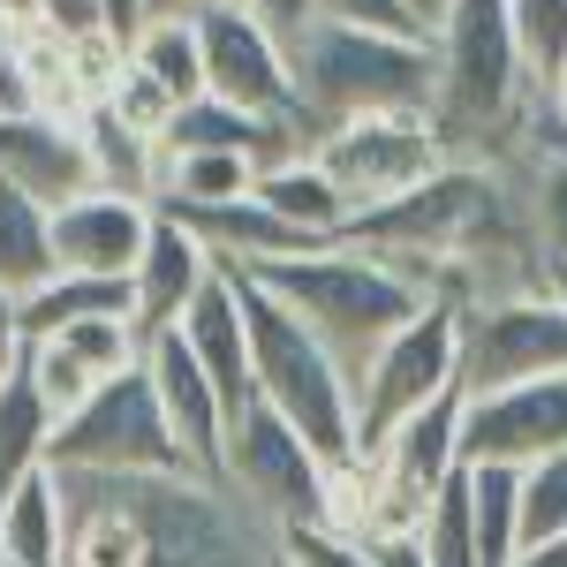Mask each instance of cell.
I'll use <instances>...</instances> for the list:
<instances>
[{
	"label": "cell",
	"mask_w": 567,
	"mask_h": 567,
	"mask_svg": "<svg viewBox=\"0 0 567 567\" xmlns=\"http://www.w3.org/2000/svg\"><path fill=\"white\" fill-rule=\"evenodd\" d=\"M529 130H537V136H560V144H567V69L537 91V122H529Z\"/></svg>",
	"instance_id": "60d3db41"
},
{
	"label": "cell",
	"mask_w": 567,
	"mask_h": 567,
	"mask_svg": "<svg viewBox=\"0 0 567 567\" xmlns=\"http://www.w3.org/2000/svg\"><path fill=\"white\" fill-rule=\"evenodd\" d=\"M16 106H39V91H31V69L16 53V31H0V114H16Z\"/></svg>",
	"instance_id": "f35d334b"
},
{
	"label": "cell",
	"mask_w": 567,
	"mask_h": 567,
	"mask_svg": "<svg viewBox=\"0 0 567 567\" xmlns=\"http://www.w3.org/2000/svg\"><path fill=\"white\" fill-rule=\"evenodd\" d=\"M0 182H16L23 197H39L45 213L61 197L91 189V144H84V114H45V106H16L0 114Z\"/></svg>",
	"instance_id": "9a60e30c"
},
{
	"label": "cell",
	"mask_w": 567,
	"mask_h": 567,
	"mask_svg": "<svg viewBox=\"0 0 567 567\" xmlns=\"http://www.w3.org/2000/svg\"><path fill=\"white\" fill-rule=\"evenodd\" d=\"M446 8H454V0H409V16H416V23H424V31H432L439 16H446Z\"/></svg>",
	"instance_id": "f6af8a7d"
},
{
	"label": "cell",
	"mask_w": 567,
	"mask_h": 567,
	"mask_svg": "<svg viewBox=\"0 0 567 567\" xmlns=\"http://www.w3.org/2000/svg\"><path fill=\"white\" fill-rule=\"evenodd\" d=\"M553 529H567V446L523 462V545L553 537Z\"/></svg>",
	"instance_id": "836d02e7"
},
{
	"label": "cell",
	"mask_w": 567,
	"mask_h": 567,
	"mask_svg": "<svg viewBox=\"0 0 567 567\" xmlns=\"http://www.w3.org/2000/svg\"><path fill=\"white\" fill-rule=\"evenodd\" d=\"M235 288H243V318H250L258 401H272L326 462H355V371L243 265H235Z\"/></svg>",
	"instance_id": "3957f363"
},
{
	"label": "cell",
	"mask_w": 567,
	"mask_h": 567,
	"mask_svg": "<svg viewBox=\"0 0 567 567\" xmlns=\"http://www.w3.org/2000/svg\"><path fill=\"white\" fill-rule=\"evenodd\" d=\"M84 144H91V175L106 182V189L152 197V182H159V136H136L106 106H84Z\"/></svg>",
	"instance_id": "83f0119b"
},
{
	"label": "cell",
	"mask_w": 567,
	"mask_h": 567,
	"mask_svg": "<svg viewBox=\"0 0 567 567\" xmlns=\"http://www.w3.org/2000/svg\"><path fill=\"white\" fill-rule=\"evenodd\" d=\"M39 31L61 45H91V39H122L106 0H39Z\"/></svg>",
	"instance_id": "d590c367"
},
{
	"label": "cell",
	"mask_w": 567,
	"mask_h": 567,
	"mask_svg": "<svg viewBox=\"0 0 567 567\" xmlns=\"http://www.w3.org/2000/svg\"><path fill=\"white\" fill-rule=\"evenodd\" d=\"M130 61L152 69L182 106L205 99V45H197V23H189V16H144L130 31Z\"/></svg>",
	"instance_id": "4316f807"
},
{
	"label": "cell",
	"mask_w": 567,
	"mask_h": 567,
	"mask_svg": "<svg viewBox=\"0 0 567 567\" xmlns=\"http://www.w3.org/2000/svg\"><path fill=\"white\" fill-rule=\"evenodd\" d=\"M159 205L136 197V189H106L91 182L76 197L53 205V258L69 272H99V280H130L144 258V235H152Z\"/></svg>",
	"instance_id": "5bb4252c"
},
{
	"label": "cell",
	"mask_w": 567,
	"mask_h": 567,
	"mask_svg": "<svg viewBox=\"0 0 567 567\" xmlns=\"http://www.w3.org/2000/svg\"><path fill=\"white\" fill-rule=\"evenodd\" d=\"M182 341L197 349V363H205V379L219 386V401H227V416L243 409V401H258V371H250V318H243V288H235V265L219 258V272L189 296V310L175 318Z\"/></svg>",
	"instance_id": "ac0fdd59"
},
{
	"label": "cell",
	"mask_w": 567,
	"mask_h": 567,
	"mask_svg": "<svg viewBox=\"0 0 567 567\" xmlns=\"http://www.w3.org/2000/svg\"><path fill=\"white\" fill-rule=\"evenodd\" d=\"M258 189V159L235 152V144H159V182H152V205L167 213H205L227 197H250Z\"/></svg>",
	"instance_id": "ffe728a7"
},
{
	"label": "cell",
	"mask_w": 567,
	"mask_h": 567,
	"mask_svg": "<svg viewBox=\"0 0 567 567\" xmlns=\"http://www.w3.org/2000/svg\"><path fill=\"white\" fill-rule=\"evenodd\" d=\"M446 386H462V303L432 296L355 363V454H371L409 409H424Z\"/></svg>",
	"instance_id": "8992f818"
},
{
	"label": "cell",
	"mask_w": 567,
	"mask_h": 567,
	"mask_svg": "<svg viewBox=\"0 0 567 567\" xmlns=\"http://www.w3.org/2000/svg\"><path fill=\"white\" fill-rule=\"evenodd\" d=\"M69 529H76V507H69V477L53 462H39L31 477L0 492V560L69 567Z\"/></svg>",
	"instance_id": "d6986e66"
},
{
	"label": "cell",
	"mask_w": 567,
	"mask_h": 567,
	"mask_svg": "<svg viewBox=\"0 0 567 567\" xmlns=\"http://www.w3.org/2000/svg\"><path fill=\"white\" fill-rule=\"evenodd\" d=\"M0 567H16V560H0Z\"/></svg>",
	"instance_id": "7dc6e473"
},
{
	"label": "cell",
	"mask_w": 567,
	"mask_h": 567,
	"mask_svg": "<svg viewBox=\"0 0 567 567\" xmlns=\"http://www.w3.org/2000/svg\"><path fill=\"white\" fill-rule=\"evenodd\" d=\"M432 130L446 152L499 159L515 152L537 122V84H529L515 31H507V0H454L432 23V99H424Z\"/></svg>",
	"instance_id": "6da1fadb"
},
{
	"label": "cell",
	"mask_w": 567,
	"mask_h": 567,
	"mask_svg": "<svg viewBox=\"0 0 567 567\" xmlns=\"http://www.w3.org/2000/svg\"><path fill=\"white\" fill-rule=\"evenodd\" d=\"M189 23H197V45H205V91L213 99L243 106V114H303L288 45L272 39L258 16H243L235 0H197Z\"/></svg>",
	"instance_id": "8fae6325"
},
{
	"label": "cell",
	"mask_w": 567,
	"mask_h": 567,
	"mask_svg": "<svg viewBox=\"0 0 567 567\" xmlns=\"http://www.w3.org/2000/svg\"><path fill=\"white\" fill-rule=\"evenodd\" d=\"M499 159H507V175H515V189H523V213H529L537 250H545L553 265H567V144L529 130L523 144L499 152Z\"/></svg>",
	"instance_id": "7402d4cb"
},
{
	"label": "cell",
	"mask_w": 567,
	"mask_h": 567,
	"mask_svg": "<svg viewBox=\"0 0 567 567\" xmlns=\"http://www.w3.org/2000/svg\"><path fill=\"white\" fill-rule=\"evenodd\" d=\"M258 197H265L280 219H288L303 243H341V235H349V219H355V205L341 197V182L318 167V152L272 159V167L258 175Z\"/></svg>",
	"instance_id": "44dd1931"
},
{
	"label": "cell",
	"mask_w": 567,
	"mask_h": 567,
	"mask_svg": "<svg viewBox=\"0 0 567 567\" xmlns=\"http://www.w3.org/2000/svg\"><path fill=\"white\" fill-rule=\"evenodd\" d=\"M507 31H515L529 84L545 91L567 69V0H507Z\"/></svg>",
	"instance_id": "4dcf8cb0"
},
{
	"label": "cell",
	"mask_w": 567,
	"mask_h": 567,
	"mask_svg": "<svg viewBox=\"0 0 567 567\" xmlns=\"http://www.w3.org/2000/svg\"><path fill=\"white\" fill-rule=\"evenodd\" d=\"M213 272H219L213 243H205V235H197L182 213H167V205H159L152 235H144V258H136V272H130V318L144 326V333L175 326L182 310H189V296H197Z\"/></svg>",
	"instance_id": "e0dca14e"
},
{
	"label": "cell",
	"mask_w": 567,
	"mask_h": 567,
	"mask_svg": "<svg viewBox=\"0 0 567 567\" xmlns=\"http://www.w3.org/2000/svg\"><path fill=\"white\" fill-rule=\"evenodd\" d=\"M99 477V470H91ZM122 499L144 523V567H272V523L243 507V492L205 470H130Z\"/></svg>",
	"instance_id": "277c9868"
},
{
	"label": "cell",
	"mask_w": 567,
	"mask_h": 567,
	"mask_svg": "<svg viewBox=\"0 0 567 567\" xmlns=\"http://www.w3.org/2000/svg\"><path fill=\"white\" fill-rule=\"evenodd\" d=\"M363 545H371V560H379V567H432L416 529H379V537H363Z\"/></svg>",
	"instance_id": "ab89813d"
},
{
	"label": "cell",
	"mask_w": 567,
	"mask_h": 567,
	"mask_svg": "<svg viewBox=\"0 0 567 567\" xmlns=\"http://www.w3.org/2000/svg\"><path fill=\"white\" fill-rule=\"evenodd\" d=\"M53 265H61L53 258V213L39 197H23L16 182H0V288L31 296Z\"/></svg>",
	"instance_id": "484cf974"
},
{
	"label": "cell",
	"mask_w": 567,
	"mask_h": 567,
	"mask_svg": "<svg viewBox=\"0 0 567 567\" xmlns=\"http://www.w3.org/2000/svg\"><path fill=\"white\" fill-rule=\"evenodd\" d=\"M99 106H106V114H114L122 130H136V136H167V122H175L182 99L159 84L152 69H136L130 53H122V69H114V84L99 91Z\"/></svg>",
	"instance_id": "1f68e13d"
},
{
	"label": "cell",
	"mask_w": 567,
	"mask_h": 567,
	"mask_svg": "<svg viewBox=\"0 0 567 567\" xmlns=\"http://www.w3.org/2000/svg\"><path fill=\"white\" fill-rule=\"evenodd\" d=\"M243 272L265 280V288L296 310V318H303V326L341 355L349 371L386 341L409 310L432 303V296H424L386 250H371V243H355V235L318 243V250H288V258H265V265H243Z\"/></svg>",
	"instance_id": "7a4b0ae2"
},
{
	"label": "cell",
	"mask_w": 567,
	"mask_h": 567,
	"mask_svg": "<svg viewBox=\"0 0 567 567\" xmlns=\"http://www.w3.org/2000/svg\"><path fill=\"white\" fill-rule=\"evenodd\" d=\"M272 567H288V560H272Z\"/></svg>",
	"instance_id": "c3c4849f"
},
{
	"label": "cell",
	"mask_w": 567,
	"mask_h": 567,
	"mask_svg": "<svg viewBox=\"0 0 567 567\" xmlns=\"http://www.w3.org/2000/svg\"><path fill=\"white\" fill-rule=\"evenodd\" d=\"M567 371V303L560 288H499L462 303V393Z\"/></svg>",
	"instance_id": "9c48e42d"
},
{
	"label": "cell",
	"mask_w": 567,
	"mask_h": 567,
	"mask_svg": "<svg viewBox=\"0 0 567 567\" xmlns=\"http://www.w3.org/2000/svg\"><path fill=\"white\" fill-rule=\"evenodd\" d=\"M197 0H144V16H189Z\"/></svg>",
	"instance_id": "bcb514c9"
},
{
	"label": "cell",
	"mask_w": 567,
	"mask_h": 567,
	"mask_svg": "<svg viewBox=\"0 0 567 567\" xmlns=\"http://www.w3.org/2000/svg\"><path fill=\"white\" fill-rule=\"evenodd\" d=\"M45 341H53V349H69L91 379H114V371L144 363V326H136L130 310H91V318H69V326H61V333H45Z\"/></svg>",
	"instance_id": "f1b7e54d"
},
{
	"label": "cell",
	"mask_w": 567,
	"mask_h": 567,
	"mask_svg": "<svg viewBox=\"0 0 567 567\" xmlns=\"http://www.w3.org/2000/svg\"><path fill=\"white\" fill-rule=\"evenodd\" d=\"M53 470H99V477L182 470L175 432H167V416H159V393L144 379V363L99 379V386L61 416V432H53Z\"/></svg>",
	"instance_id": "ba28073f"
},
{
	"label": "cell",
	"mask_w": 567,
	"mask_h": 567,
	"mask_svg": "<svg viewBox=\"0 0 567 567\" xmlns=\"http://www.w3.org/2000/svg\"><path fill=\"white\" fill-rule=\"evenodd\" d=\"M470 477V523H477V560L507 567L523 553V470L515 462H462Z\"/></svg>",
	"instance_id": "d4e9b609"
},
{
	"label": "cell",
	"mask_w": 567,
	"mask_h": 567,
	"mask_svg": "<svg viewBox=\"0 0 567 567\" xmlns=\"http://www.w3.org/2000/svg\"><path fill=\"white\" fill-rule=\"evenodd\" d=\"M144 379L159 393V416H167V432H175L182 470L219 477V462H227V401H219V386L205 379L197 349L182 341V326L144 333Z\"/></svg>",
	"instance_id": "4fadbf2b"
},
{
	"label": "cell",
	"mask_w": 567,
	"mask_h": 567,
	"mask_svg": "<svg viewBox=\"0 0 567 567\" xmlns=\"http://www.w3.org/2000/svg\"><path fill=\"white\" fill-rule=\"evenodd\" d=\"M416 537H424V560L432 567H484L477 560V523H470V477H462V470L424 499Z\"/></svg>",
	"instance_id": "f546056e"
},
{
	"label": "cell",
	"mask_w": 567,
	"mask_h": 567,
	"mask_svg": "<svg viewBox=\"0 0 567 567\" xmlns=\"http://www.w3.org/2000/svg\"><path fill=\"white\" fill-rule=\"evenodd\" d=\"M235 8H243V16H258L280 45H296L310 23H318V0H235Z\"/></svg>",
	"instance_id": "74e56055"
},
{
	"label": "cell",
	"mask_w": 567,
	"mask_h": 567,
	"mask_svg": "<svg viewBox=\"0 0 567 567\" xmlns=\"http://www.w3.org/2000/svg\"><path fill=\"white\" fill-rule=\"evenodd\" d=\"M219 477L235 484L243 507L265 515L272 529L326 523V507H333V462L272 401H243L227 416V462H219Z\"/></svg>",
	"instance_id": "52a82bcc"
},
{
	"label": "cell",
	"mask_w": 567,
	"mask_h": 567,
	"mask_svg": "<svg viewBox=\"0 0 567 567\" xmlns=\"http://www.w3.org/2000/svg\"><path fill=\"white\" fill-rule=\"evenodd\" d=\"M363 462H371L409 507H424L439 484L462 470V386H446V393H432L424 409H409Z\"/></svg>",
	"instance_id": "2e32d148"
},
{
	"label": "cell",
	"mask_w": 567,
	"mask_h": 567,
	"mask_svg": "<svg viewBox=\"0 0 567 567\" xmlns=\"http://www.w3.org/2000/svg\"><path fill=\"white\" fill-rule=\"evenodd\" d=\"M310 152H318L326 175L341 182V197L355 213L393 197V189H409L416 175H432L446 159V144H439L424 106H371V114H349V122H326Z\"/></svg>",
	"instance_id": "30bf717a"
},
{
	"label": "cell",
	"mask_w": 567,
	"mask_h": 567,
	"mask_svg": "<svg viewBox=\"0 0 567 567\" xmlns=\"http://www.w3.org/2000/svg\"><path fill=\"white\" fill-rule=\"evenodd\" d=\"M272 545H280V560L288 567H379L371 560V545L341 523H296V529H272Z\"/></svg>",
	"instance_id": "d6a6232c"
},
{
	"label": "cell",
	"mask_w": 567,
	"mask_h": 567,
	"mask_svg": "<svg viewBox=\"0 0 567 567\" xmlns=\"http://www.w3.org/2000/svg\"><path fill=\"white\" fill-rule=\"evenodd\" d=\"M507 567H567V529H553V537H529V545H523Z\"/></svg>",
	"instance_id": "b9f144b4"
},
{
	"label": "cell",
	"mask_w": 567,
	"mask_h": 567,
	"mask_svg": "<svg viewBox=\"0 0 567 567\" xmlns=\"http://www.w3.org/2000/svg\"><path fill=\"white\" fill-rule=\"evenodd\" d=\"M39 23V0H0V31H31Z\"/></svg>",
	"instance_id": "ee69618b"
},
{
	"label": "cell",
	"mask_w": 567,
	"mask_h": 567,
	"mask_svg": "<svg viewBox=\"0 0 567 567\" xmlns=\"http://www.w3.org/2000/svg\"><path fill=\"white\" fill-rule=\"evenodd\" d=\"M288 69H296V106L310 130L371 114V106H424L432 99V39H409V31H363V23L318 16L288 45Z\"/></svg>",
	"instance_id": "5b68a950"
},
{
	"label": "cell",
	"mask_w": 567,
	"mask_h": 567,
	"mask_svg": "<svg viewBox=\"0 0 567 567\" xmlns=\"http://www.w3.org/2000/svg\"><path fill=\"white\" fill-rule=\"evenodd\" d=\"M23 371L39 379V393H45V409H53V416H69V409L99 386L84 363H76L69 349H53V341H23Z\"/></svg>",
	"instance_id": "e575fe53"
},
{
	"label": "cell",
	"mask_w": 567,
	"mask_h": 567,
	"mask_svg": "<svg viewBox=\"0 0 567 567\" xmlns=\"http://www.w3.org/2000/svg\"><path fill=\"white\" fill-rule=\"evenodd\" d=\"M567 446V371L462 393V462H537Z\"/></svg>",
	"instance_id": "7c38bea8"
},
{
	"label": "cell",
	"mask_w": 567,
	"mask_h": 567,
	"mask_svg": "<svg viewBox=\"0 0 567 567\" xmlns=\"http://www.w3.org/2000/svg\"><path fill=\"white\" fill-rule=\"evenodd\" d=\"M53 432H61V416L45 409L39 379L23 371V355L0 371V492L16 477H31L39 462H53Z\"/></svg>",
	"instance_id": "cb8c5ba5"
},
{
	"label": "cell",
	"mask_w": 567,
	"mask_h": 567,
	"mask_svg": "<svg viewBox=\"0 0 567 567\" xmlns=\"http://www.w3.org/2000/svg\"><path fill=\"white\" fill-rule=\"evenodd\" d=\"M318 16H333V23H363V31H409V39H432V31L409 16V0H318Z\"/></svg>",
	"instance_id": "8d00e7d4"
},
{
	"label": "cell",
	"mask_w": 567,
	"mask_h": 567,
	"mask_svg": "<svg viewBox=\"0 0 567 567\" xmlns=\"http://www.w3.org/2000/svg\"><path fill=\"white\" fill-rule=\"evenodd\" d=\"M16 355H23V318H16V296L0 288V371H8Z\"/></svg>",
	"instance_id": "7bdbcfd3"
},
{
	"label": "cell",
	"mask_w": 567,
	"mask_h": 567,
	"mask_svg": "<svg viewBox=\"0 0 567 567\" xmlns=\"http://www.w3.org/2000/svg\"><path fill=\"white\" fill-rule=\"evenodd\" d=\"M205 243H213V258L227 265H265V258H288V250H318V243H303L288 219L265 205L258 189L250 197H227V205H205V213H182Z\"/></svg>",
	"instance_id": "603a6c76"
}]
</instances>
